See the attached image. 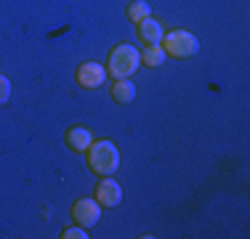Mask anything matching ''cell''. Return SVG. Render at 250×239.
Listing matches in <instances>:
<instances>
[{
	"label": "cell",
	"mask_w": 250,
	"mask_h": 239,
	"mask_svg": "<svg viewBox=\"0 0 250 239\" xmlns=\"http://www.w3.org/2000/svg\"><path fill=\"white\" fill-rule=\"evenodd\" d=\"M85 157H88V167H91L96 176H101V178L112 176V173L120 167V152H117L115 143L106 141V139L93 141L91 146H88Z\"/></svg>",
	"instance_id": "obj_2"
},
{
	"label": "cell",
	"mask_w": 250,
	"mask_h": 239,
	"mask_svg": "<svg viewBox=\"0 0 250 239\" xmlns=\"http://www.w3.org/2000/svg\"><path fill=\"white\" fill-rule=\"evenodd\" d=\"M125 16H128V21H144V19H149L152 16V8H149V3L146 0H133V3L125 8Z\"/></svg>",
	"instance_id": "obj_11"
},
{
	"label": "cell",
	"mask_w": 250,
	"mask_h": 239,
	"mask_svg": "<svg viewBox=\"0 0 250 239\" xmlns=\"http://www.w3.org/2000/svg\"><path fill=\"white\" fill-rule=\"evenodd\" d=\"M62 239H88V234H85L83 226H72V229H64L62 231Z\"/></svg>",
	"instance_id": "obj_12"
},
{
	"label": "cell",
	"mask_w": 250,
	"mask_h": 239,
	"mask_svg": "<svg viewBox=\"0 0 250 239\" xmlns=\"http://www.w3.org/2000/svg\"><path fill=\"white\" fill-rule=\"evenodd\" d=\"M106 80V67L99 61H83L80 67H77V82H80L83 88H88V91H93V88H101Z\"/></svg>",
	"instance_id": "obj_5"
},
{
	"label": "cell",
	"mask_w": 250,
	"mask_h": 239,
	"mask_svg": "<svg viewBox=\"0 0 250 239\" xmlns=\"http://www.w3.org/2000/svg\"><path fill=\"white\" fill-rule=\"evenodd\" d=\"M8 99H11V80L5 75H0V104H5Z\"/></svg>",
	"instance_id": "obj_13"
},
{
	"label": "cell",
	"mask_w": 250,
	"mask_h": 239,
	"mask_svg": "<svg viewBox=\"0 0 250 239\" xmlns=\"http://www.w3.org/2000/svg\"><path fill=\"white\" fill-rule=\"evenodd\" d=\"M163 48L173 59H192L200 51V40L189 29H170L163 35Z\"/></svg>",
	"instance_id": "obj_3"
},
{
	"label": "cell",
	"mask_w": 250,
	"mask_h": 239,
	"mask_svg": "<svg viewBox=\"0 0 250 239\" xmlns=\"http://www.w3.org/2000/svg\"><path fill=\"white\" fill-rule=\"evenodd\" d=\"M163 35H165V29H163V24H160L157 19H144V21H139V38L144 40L146 45H154V43H163Z\"/></svg>",
	"instance_id": "obj_8"
},
{
	"label": "cell",
	"mask_w": 250,
	"mask_h": 239,
	"mask_svg": "<svg viewBox=\"0 0 250 239\" xmlns=\"http://www.w3.org/2000/svg\"><path fill=\"white\" fill-rule=\"evenodd\" d=\"M141 53V64H146V67H160V64H165V59H168V53H165V48L160 43L154 45H146Z\"/></svg>",
	"instance_id": "obj_10"
},
{
	"label": "cell",
	"mask_w": 250,
	"mask_h": 239,
	"mask_svg": "<svg viewBox=\"0 0 250 239\" xmlns=\"http://www.w3.org/2000/svg\"><path fill=\"white\" fill-rule=\"evenodd\" d=\"M64 141H67V146L72 149L75 154H85L88 146L93 143V136L85 125H72V128L64 133Z\"/></svg>",
	"instance_id": "obj_7"
},
{
	"label": "cell",
	"mask_w": 250,
	"mask_h": 239,
	"mask_svg": "<svg viewBox=\"0 0 250 239\" xmlns=\"http://www.w3.org/2000/svg\"><path fill=\"white\" fill-rule=\"evenodd\" d=\"M96 202L101 207H117L123 202V186L112 176H104L96 186Z\"/></svg>",
	"instance_id": "obj_6"
},
{
	"label": "cell",
	"mask_w": 250,
	"mask_h": 239,
	"mask_svg": "<svg viewBox=\"0 0 250 239\" xmlns=\"http://www.w3.org/2000/svg\"><path fill=\"white\" fill-rule=\"evenodd\" d=\"M101 210L104 207L99 205L96 199H88V197H83V199H77L72 205V218L77 226H83V229H91V226H96L101 220Z\"/></svg>",
	"instance_id": "obj_4"
},
{
	"label": "cell",
	"mask_w": 250,
	"mask_h": 239,
	"mask_svg": "<svg viewBox=\"0 0 250 239\" xmlns=\"http://www.w3.org/2000/svg\"><path fill=\"white\" fill-rule=\"evenodd\" d=\"M139 67H141V53H139V48H133L130 43H120L109 51L106 75H112L115 80H128Z\"/></svg>",
	"instance_id": "obj_1"
},
{
	"label": "cell",
	"mask_w": 250,
	"mask_h": 239,
	"mask_svg": "<svg viewBox=\"0 0 250 239\" xmlns=\"http://www.w3.org/2000/svg\"><path fill=\"white\" fill-rule=\"evenodd\" d=\"M112 99L117 101V104H130V101L136 99V85L128 80H115V85H112Z\"/></svg>",
	"instance_id": "obj_9"
}]
</instances>
